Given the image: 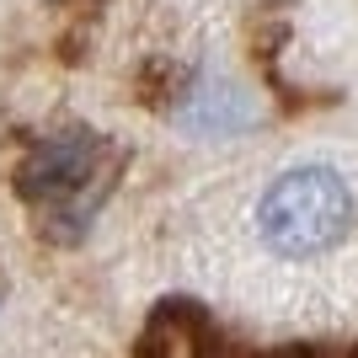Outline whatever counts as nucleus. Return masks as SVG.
<instances>
[{"mask_svg": "<svg viewBox=\"0 0 358 358\" xmlns=\"http://www.w3.org/2000/svg\"><path fill=\"white\" fill-rule=\"evenodd\" d=\"M96 166H102V145L96 139L64 134L22 166V193L32 203H43V209H64V203L86 209L91 193H96Z\"/></svg>", "mask_w": 358, "mask_h": 358, "instance_id": "2", "label": "nucleus"}, {"mask_svg": "<svg viewBox=\"0 0 358 358\" xmlns=\"http://www.w3.org/2000/svg\"><path fill=\"white\" fill-rule=\"evenodd\" d=\"M0 299H6V278H0Z\"/></svg>", "mask_w": 358, "mask_h": 358, "instance_id": "3", "label": "nucleus"}, {"mask_svg": "<svg viewBox=\"0 0 358 358\" xmlns=\"http://www.w3.org/2000/svg\"><path fill=\"white\" fill-rule=\"evenodd\" d=\"M257 230L278 257H321L353 230V187L331 166H294L262 193Z\"/></svg>", "mask_w": 358, "mask_h": 358, "instance_id": "1", "label": "nucleus"}]
</instances>
